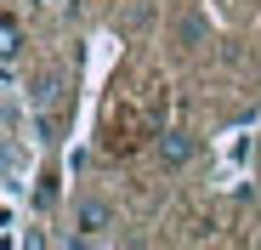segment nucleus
Returning a JSON list of instances; mask_svg holds the SVG:
<instances>
[{
	"instance_id": "obj_2",
	"label": "nucleus",
	"mask_w": 261,
	"mask_h": 250,
	"mask_svg": "<svg viewBox=\"0 0 261 250\" xmlns=\"http://www.w3.org/2000/svg\"><path fill=\"white\" fill-rule=\"evenodd\" d=\"M193 154H199V142H193L188 131H165V137H159V165H165V171L193 165Z\"/></svg>"
},
{
	"instance_id": "obj_5",
	"label": "nucleus",
	"mask_w": 261,
	"mask_h": 250,
	"mask_svg": "<svg viewBox=\"0 0 261 250\" xmlns=\"http://www.w3.org/2000/svg\"><path fill=\"white\" fill-rule=\"evenodd\" d=\"M199 40H204V17H188L182 23V46H199Z\"/></svg>"
},
{
	"instance_id": "obj_4",
	"label": "nucleus",
	"mask_w": 261,
	"mask_h": 250,
	"mask_svg": "<svg viewBox=\"0 0 261 250\" xmlns=\"http://www.w3.org/2000/svg\"><path fill=\"white\" fill-rule=\"evenodd\" d=\"M57 97H63V80H57V74H40V80H34V108H51Z\"/></svg>"
},
{
	"instance_id": "obj_1",
	"label": "nucleus",
	"mask_w": 261,
	"mask_h": 250,
	"mask_svg": "<svg viewBox=\"0 0 261 250\" xmlns=\"http://www.w3.org/2000/svg\"><path fill=\"white\" fill-rule=\"evenodd\" d=\"M74 228H80V239H102L114 228V211H108L102 199H80L74 205Z\"/></svg>"
},
{
	"instance_id": "obj_3",
	"label": "nucleus",
	"mask_w": 261,
	"mask_h": 250,
	"mask_svg": "<svg viewBox=\"0 0 261 250\" xmlns=\"http://www.w3.org/2000/svg\"><path fill=\"white\" fill-rule=\"evenodd\" d=\"M0 52H6V80H12V74H17V52H23V29H17V17L0 23Z\"/></svg>"
}]
</instances>
